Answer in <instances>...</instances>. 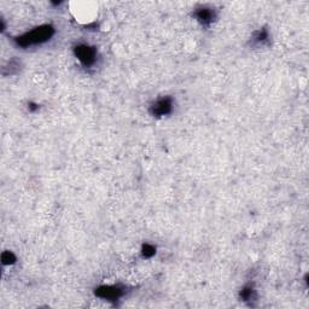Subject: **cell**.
Masks as SVG:
<instances>
[{"label": "cell", "instance_id": "6da1fadb", "mask_svg": "<svg viewBox=\"0 0 309 309\" xmlns=\"http://www.w3.org/2000/svg\"><path fill=\"white\" fill-rule=\"evenodd\" d=\"M53 35L54 28L50 24H45L18 36L15 39V41L19 47H30V46L41 45L44 42H47Z\"/></svg>", "mask_w": 309, "mask_h": 309}, {"label": "cell", "instance_id": "7a4b0ae2", "mask_svg": "<svg viewBox=\"0 0 309 309\" xmlns=\"http://www.w3.org/2000/svg\"><path fill=\"white\" fill-rule=\"evenodd\" d=\"M74 53L75 57L79 59V62L81 63L83 66L86 68H91L96 64L97 62V50L92 46L81 44L77 45L76 47L74 48Z\"/></svg>", "mask_w": 309, "mask_h": 309}, {"label": "cell", "instance_id": "3957f363", "mask_svg": "<svg viewBox=\"0 0 309 309\" xmlns=\"http://www.w3.org/2000/svg\"><path fill=\"white\" fill-rule=\"evenodd\" d=\"M173 111V99L170 97H163L161 99L156 100L150 108V112L154 116L161 117L167 116V115L172 114Z\"/></svg>", "mask_w": 309, "mask_h": 309}, {"label": "cell", "instance_id": "277c9868", "mask_svg": "<svg viewBox=\"0 0 309 309\" xmlns=\"http://www.w3.org/2000/svg\"><path fill=\"white\" fill-rule=\"evenodd\" d=\"M125 290L123 288L118 287V285H102L96 289V295L98 297L109 300V301H115L122 296Z\"/></svg>", "mask_w": 309, "mask_h": 309}, {"label": "cell", "instance_id": "5b68a950", "mask_svg": "<svg viewBox=\"0 0 309 309\" xmlns=\"http://www.w3.org/2000/svg\"><path fill=\"white\" fill-rule=\"evenodd\" d=\"M195 17L197 18V21L201 23L202 25H210L215 19V11L213 8L207 7V6H202L199 8H196L195 11Z\"/></svg>", "mask_w": 309, "mask_h": 309}, {"label": "cell", "instance_id": "8992f818", "mask_svg": "<svg viewBox=\"0 0 309 309\" xmlns=\"http://www.w3.org/2000/svg\"><path fill=\"white\" fill-rule=\"evenodd\" d=\"M267 39H268V31L266 29H260L259 31H256V33L254 34L253 41L256 42V44H262V42L267 41Z\"/></svg>", "mask_w": 309, "mask_h": 309}, {"label": "cell", "instance_id": "52a82bcc", "mask_svg": "<svg viewBox=\"0 0 309 309\" xmlns=\"http://www.w3.org/2000/svg\"><path fill=\"white\" fill-rule=\"evenodd\" d=\"M1 260L4 265H12V264H15L17 259L12 251H5V253H2Z\"/></svg>", "mask_w": 309, "mask_h": 309}, {"label": "cell", "instance_id": "ba28073f", "mask_svg": "<svg viewBox=\"0 0 309 309\" xmlns=\"http://www.w3.org/2000/svg\"><path fill=\"white\" fill-rule=\"evenodd\" d=\"M141 253L145 258H152V256L156 254V248L152 244H144L143 248H141Z\"/></svg>", "mask_w": 309, "mask_h": 309}, {"label": "cell", "instance_id": "9c48e42d", "mask_svg": "<svg viewBox=\"0 0 309 309\" xmlns=\"http://www.w3.org/2000/svg\"><path fill=\"white\" fill-rule=\"evenodd\" d=\"M254 296V289L251 287H245L243 290L241 291V297L244 300V301H249V300L253 299Z\"/></svg>", "mask_w": 309, "mask_h": 309}]
</instances>
